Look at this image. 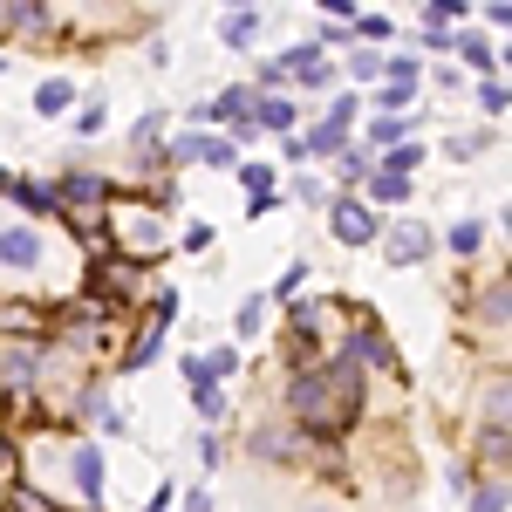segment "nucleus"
Listing matches in <instances>:
<instances>
[{
  "mask_svg": "<svg viewBox=\"0 0 512 512\" xmlns=\"http://www.w3.org/2000/svg\"><path fill=\"white\" fill-rule=\"evenodd\" d=\"M349 123H355V96H342V103H328V117L301 137V151H308V158H342V151H349Z\"/></svg>",
  "mask_w": 512,
  "mask_h": 512,
  "instance_id": "nucleus-1",
  "label": "nucleus"
},
{
  "mask_svg": "<svg viewBox=\"0 0 512 512\" xmlns=\"http://www.w3.org/2000/svg\"><path fill=\"white\" fill-rule=\"evenodd\" d=\"M328 396H335V376H321V369H301V376H294V417H301L308 431H335V424H328Z\"/></svg>",
  "mask_w": 512,
  "mask_h": 512,
  "instance_id": "nucleus-2",
  "label": "nucleus"
},
{
  "mask_svg": "<svg viewBox=\"0 0 512 512\" xmlns=\"http://www.w3.org/2000/svg\"><path fill=\"white\" fill-rule=\"evenodd\" d=\"M376 226H383L376 205H362V198H342V205H335V239H342V246H369Z\"/></svg>",
  "mask_w": 512,
  "mask_h": 512,
  "instance_id": "nucleus-3",
  "label": "nucleus"
},
{
  "mask_svg": "<svg viewBox=\"0 0 512 512\" xmlns=\"http://www.w3.org/2000/svg\"><path fill=\"white\" fill-rule=\"evenodd\" d=\"M0 267H41V233L35 226H7V233H0Z\"/></svg>",
  "mask_w": 512,
  "mask_h": 512,
  "instance_id": "nucleus-4",
  "label": "nucleus"
},
{
  "mask_svg": "<svg viewBox=\"0 0 512 512\" xmlns=\"http://www.w3.org/2000/svg\"><path fill=\"white\" fill-rule=\"evenodd\" d=\"M424 253H431V226L403 219V226L390 233V260H396V267H410V260H424Z\"/></svg>",
  "mask_w": 512,
  "mask_h": 512,
  "instance_id": "nucleus-5",
  "label": "nucleus"
},
{
  "mask_svg": "<svg viewBox=\"0 0 512 512\" xmlns=\"http://www.w3.org/2000/svg\"><path fill=\"white\" fill-rule=\"evenodd\" d=\"M69 472H76L82 499H103V451H96V444H82L76 458H69Z\"/></svg>",
  "mask_w": 512,
  "mask_h": 512,
  "instance_id": "nucleus-6",
  "label": "nucleus"
},
{
  "mask_svg": "<svg viewBox=\"0 0 512 512\" xmlns=\"http://www.w3.org/2000/svg\"><path fill=\"white\" fill-rule=\"evenodd\" d=\"M253 123H260V130H280V137H294V103L260 89V103H253Z\"/></svg>",
  "mask_w": 512,
  "mask_h": 512,
  "instance_id": "nucleus-7",
  "label": "nucleus"
},
{
  "mask_svg": "<svg viewBox=\"0 0 512 512\" xmlns=\"http://www.w3.org/2000/svg\"><path fill=\"white\" fill-rule=\"evenodd\" d=\"M69 103H76V82H69V76H48L35 89V110H41V117H62Z\"/></svg>",
  "mask_w": 512,
  "mask_h": 512,
  "instance_id": "nucleus-8",
  "label": "nucleus"
},
{
  "mask_svg": "<svg viewBox=\"0 0 512 512\" xmlns=\"http://www.w3.org/2000/svg\"><path fill=\"white\" fill-rule=\"evenodd\" d=\"M219 41H226V48H253V41H260V14H253V7H233V21L219 28Z\"/></svg>",
  "mask_w": 512,
  "mask_h": 512,
  "instance_id": "nucleus-9",
  "label": "nucleus"
},
{
  "mask_svg": "<svg viewBox=\"0 0 512 512\" xmlns=\"http://www.w3.org/2000/svg\"><path fill=\"white\" fill-rule=\"evenodd\" d=\"M451 48H458V55H465V62H472L478 76H499V48H492V41L465 35V41H451Z\"/></svg>",
  "mask_w": 512,
  "mask_h": 512,
  "instance_id": "nucleus-10",
  "label": "nucleus"
},
{
  "mask_svg": "<svg viewBox=\"0 0 512 512\" xmlns=\"http://www.w3.org/2000/svg\"><path fill=\"white\" fill-rule=\"evenodd\" d=\"M403 198H410V178H396V171L369 178V205H403Z\"/></svg>",
  "mask_w": 512,
  "mask_h": 512,
  "instance_id": "nucleus-11",
  "label": "nucleus"
},
{
  "mask_svg": "<svg viewBox=\"0 0 512 512\" xmlns=\"http://www.w3.org/2000/svg\"><path fill=\"white\" fill-rule=\"evenodd\" d=\"M103 192H110L103 178H89V171H69V178H62V192H55V198H62V205H82V198H103Z\"/></svg>",
  "mask_w": 512,
  "mask_h": 512,
  "instance_id": "nucleus-12",
  "label": "nucleus"
},
{
  "mask_svg": "<svg viewBox=\"0 0 512 512\" xmlns=\"http://www.w3.org/2000/svg\"><path fill=\"white\" fill-rule=\"evenodd\" d=\"M410 137V117H376L369 123V151H390V144H403Z\"/></svg>",
  "mask_w": 512,
  "mask_h": 512,
  "instance_id": "nucleus-13",
  "label": "nucleus"
},
{
  "mask_svg": "<svg viewBox=\"0 0 512 512\" xmlns=\"http://www.w3.org/2000/svg\"><path fill=\"white\" fill-rule=\"evenodd\" d=\"M198 164H212V171H233V164H239V144H233V137H205V144H198Z\"/></svg>",
  "mask_w": 512,
  "mask_h": 512,
  "instance_id": "nucleus-14",
  "label": "nucleus"
},
{
  "mask_svg": "<svg viewBox=\"0 0 512 512\" xmlns=\"http://www.w3.org/2000/svg\"><path fill=\"white\" fill-rule=\"evenodd\" d=\"M376 158H383V171H396V178H410V171L424 164V151H417V144L403 137V144H390V151H376Z\"/></svg>",
  "mask_w": 512,
  "mask_h": 512,
  "instance_id": "nucleus-15",
  "label": "nucleus"
},
{
  "mask_svg": "<svg viewBox=\"0 0 512 512\" xmlns=\"http://www.w3.org/2000/svg\"><path fill=\"white\" fill-rule=\"evenodd\" d=\"M253 458H274V465H280V458H294V437H287V431H253Z\"/></svg>",
  "mask_w": 512,
  "mask_h": 512,
  "instance_id": "nucleus-16",
  "label": "nucleus"
},
{
  "mask_svg": "<svg viewBox=\"0 0 512 512\" xmlns=\"http://www.w3.org/2000/svg\"><path fill=\"white\" fill-rule=\"evenodd\" d=\"M192 403H198V417H219V410H226V396H219L212 376H198V383H192Z\"/></svg>",
  "mask_w": 512,
  "mask_h": 512,
  "instance_id": "nucleus-17",
  "label": "nucleus"
},
{
  "mask_svg": "<svg viewBox=\"0 0 512 512\" xmlns=\"http://www.w3.org/2000/svg\"><path fill=\"white\" fill-rule=\"evenodd\" d=\"M376 110H383V117L410 110V82H383V89H376Z\"/></svg>",
  "mask_w": 512,
  "mask_h": 512,
  "instance_id": "nucleus-18",
  "label": "nucleus"
},
{
  "mask_svg": "<svg viewBox=\"0 0 512 512\" xmlns=\"http://www.w3.org/2000/svg\"><path fill=\"white\" fill-rule=\"evenodd\" d=\"M506 308H512V287H506V280H492V294H485V321L506 328Z\"/></svg>",
  "mask_w": 512,
  "mask_h": 512,
  "instance_id": "nucleus-19",
  "label": "nucleus"
},
{
  "mask_svg": "<svg viewBox=\"0 0 512 512\" xmlns=\"http://www.w3.org/2000/svg\"><path fill=\"white\" fill-rule=\"evenodd\" d=\"M478 110H485V117H506V82H499V76H485V89H478Z\"/></svg>",
  "mask_w": 512,
  "mask_h": 512,
  "instance_id": "nucleus-20",
  "label": "nucleus"
},
{
  "mask_svg": "<svg viewBox=\"0 0 512 512\" xmlns=\"http://www.w3.org/2000/svg\"><path fill=\"white\" fill-rule=\"evenodd\" d=\"M451 246H458V253H478V246H485V226H478V219H458V226H451Z\"/></svg>",
  "mask_w": 512,
  "mask_h": 512,
  "instance_id": "nucleus-21",
  "label": "nucleus"
},
{
  "mask_svg": "<svg viewBox=\"0 0 512 512\" xmlns=\"http://www.w3.org/2000/svg\"><path fill=\"white\" fill-rule=\"evenodd\" d=\"M260 321H267V301H260V294H253V301H239V335H246V342L260 335Z\"/></svg>",
  "mask_w": 512,
  "mask_h": 512,
  "instance_id": "nucleus-22",
  "label": "nucleus"
},
{
  "mask_svg": "<svg viewBox=\"0 0 512 512\" xmlns=\"http://www.w3.org/2000/svg\"><path fill=\"white\" fill-rule=\"evenodd\" d=\"M355 362H390V342H383V335H355Z\"/></svg>",
  "mask_w": 512,
  "mask_h": 512,
  "instance_id": "nucleus-23",
  "label": "nucleus"
},
{
  "mask_svg": "<svg viewBox=\"0 0 512 512\" xmlns=\"http://www.w3.org/2000/svg\"><path fill=\"white\" fill-rule=\"evenodd\" d=\"M349 76L355 82H376V76H383V55H349Z\"/></svg>",
  "mask_w": 512,
  "mask_h": 512,
  "instance_id": "nucleus-24",
  "label": "nucleus"
},
{
  "mask_svg": "<svg viewBox=\"0 0 512 512\" xmlns=\"http://www.w3.org/2000/svg\"><path fill=\"white\" fill-rule=\"evenodd\" d=\"M472 512H506V485H485V492H472Z\"/></svg>",
  "mask_w": 512,
  "mask_h": 512,
  "instance_id": "nucleus-25",
  "label": "nucleus"
},
{
  "mask_svg": "<svg viewBox=\"0 0 512 512\" xmlns=\"http://www.w3.org/2000/svg\"><path fill=\"white\" fill-rule=\"evenodd\" d=\"M164 349V328H151V335H144V342H137V349H130V369H137V362H151V355Z\"/></svg>",
  "mask_w": 512,
  "mask_h": 512,
  "instance_id": "nucleus-26",
  "label": "nucleus"
},
{
  "mask_svg": "<svg viewBox=\"0 0 512 512\" xmlns=\"http://www.w3.org/2000/svg\"><path fill=\"white\" fill-rule=\"evenodd\" d=\"M355 35H369V41H390V21H383V14H362V21H355Z\"/></svg>",
  "mask_w": 512,
  "mask_h": 512,
  "instance_id": "nucleus-27",
  "label": "nucleus"
},
{
  "mask_svg": "<svg viewBox=\"0 0 512 512\" xmlns=\"http://www.w3.org/2000/svg\"><path fill=\"white\" fill-rule=\"evenodd\" d=\"M239 369V355L233 349H212V362H205V376H233Z\"/></svg>",
  "mask_w": 512,
  "mask_h": 512,
  "instance_id": "nucleus-28",
  "label": "nucleus"
},
{
  "mask_svg": "<svg viewBox=\"0 0 512 512\" xmlns=\"http://www.w3.org/2000/svg\"><path fill=\"white\" fill-rule=\"evenodd\" d=\"M342 178H349V185H355V178H369V158H362V151H342Z\"/></svg>",
  "mask_w": 512,
  "mask_h": 512,
  "instance_id": "nucleus-29",
  "label": "nucleus"
},
{
  "mask_svg": "<svg viewBox=\"0 0 512 512\" xmlns=\"http://www.w3.org/2000/svg\"><path fill=\"white\" fill-rule=\"evenodd\" d=\"M458 14H465V0H431V14H424V21H458Z\"/></svg>",
  "mask_w": 512,
  "mask_h": 512,
  "instance_id": "nucleus-30",
  "label": "nucleus"
},
{
  "mask_svg": "<svg viewBox=\"0 0 512 512\" xmlns=\"http://www.w3.org/2000/svg\"><path fill=\"white\" fill-rule=\"evenodd\" d=\"M301 280H308V267H287V274H280V287H274V294H280V301H287V294H301Z\"/></svg>",
  "mask_w": 512,
  "mask_h": 512,
  "instance_id": "nucleus-31",
  "label": "nucleus"
},
{
  "mask_svg": "<svg viewBox=\"0 0 512 512\" xmlns=\"http://www.w3.org/2000/svg\"><path fill=\"white\" fill-rule=\"evenodd\" d=\"M76 130H82V137H96V130H103V103H89V110L76 117Z\"/></svg>",
  "mask_w": 512,
  "mask_h": 512,
  "instance_id": "nucleus-32",
  "label": "nucleus"
},
{
  "mask_svg": "<svg viewBox=\"0 0 512 512\" xmlns=\"http://www.w3.org/2000/svg\"><path fill=\"white\" fill-rule=\"evenodd\" d=\"M198 144H205V137H178V144H171V158H178V164H198Z\"/></svg>",
  "mask_w": 512,
  "mask_h": 512,
  "instance_id": "nucleus-33",
  "label": "nucleus"
},
{
  "mask_svg": "<svg viewBox=\"0 0 512 512\" xmlns=\"http://www.w3.org/2000/svg\"><path fill=\"white\" fill-rule=\"evenodd\" d=\"M171 492H178V485H158V492H151V506H144V512H171Z\"/></svg>",
  "mask_w": 512,
  "mask_h": 512,
  "instance_id": "nucleus-34",
  "label": "nucleus"
},
{
  "mask_svg": "<svg viewBox=\"0 0 512 512\" xmlns=\"http://www.w3.org/2000/svg\"><path fill=\"white\" fill-rule=\"evenodd\" d=\"M321 7H328V14H342V21L355 14V0H321Z\"/></svg>",
  "mask_w": 512,
  "mask_h": 512,
  "instance_id": "nucleus-35",
  "label": "nucleus"
},
{
  "mask_svg": "<svg viewBox=\"0 0 512 512\" xmlns=\"http://www.w3.org/2000/svg\"><path fill=\"white\" fill-rule=\"evenodd\" d=\"M233 7H260V0H233Z\"/></svg>",
  "mask_w": 512,
  "mask_h": 512,
  "instance_id": "nucleus-36",
  "label": "nucleus"
},
{
  "mask_svg": "<svg viewBox=\"0 0 512 512\" xmlns=\"http://www.w3.org/2000/svg\"><path fill=\"white\" fill-rule=\"evenodd\" d=\"M0 69H7V55H0Z\"/></svg>",
  "mask_w": 512,
  "mask_h": 512,
  "instance_id": "nucleus-37",
  "label": "nucleus"
},
{
  "mask_svg": "<svg viewBox=\"0 0 512 512\" xmlns=\"http://www.w3.org/2000/svg\"><path fill=\"white\" fill-rule=\"evenodd\" d=\"M315 512H321V506H315Z\"/></svg>",
  "mask_w": 512,
  "mask_h": 512,
  "instance_id": "nucleus-38",
  "label": "nucleus"
}]
</instances>
